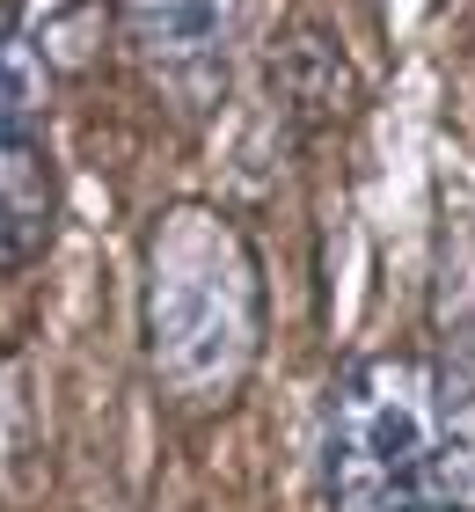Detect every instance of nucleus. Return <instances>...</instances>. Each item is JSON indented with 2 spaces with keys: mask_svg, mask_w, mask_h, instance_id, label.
<instances>
[{
  "mask_svg": "<svg viewBox=\"0 0 475 512\" xmlns=\"http://www.w3.org/2000/svg\"><path fill=\"white\" fill-rule=\"evenodd\" d=\"M322 512H432L439 498V388L410 344L351 352L315 410Z\"/></svg>",
  "mask_w": 475,
  "mask_h": 512,
  "instance_id": "2",
  "label": "nucleus"
},
{
  "mask_svg": "<svg viewBox=\"0 0 475 512\" xmlns=\"http://www.w3.org/2000/svg\"><path fill=\"white\" fill-rule=\"evenodd\" d=\"M432 388H439V498L432 512H475V227L446 235L432 271Z\"/></svg>",
  "mask_w": 475,
  "mask_h": 512,
  "instance_id": "5",
  "label": "nucleus"
},
{
  "mask_svg": "<svg viewBox=\"0 0 475 512\" xmlns=\"http://www.w3.org/2000/svg\"><path fill=\"white\" fill-rule=\"evenodd\" d=\"M15 22L30 30V44L44 52V66H52V74L95 66V52H103V30H117L110 0H22Z\"/></svg>",
  "mask_w": 475,
  "mask_h": 512,
  "instance_id": "7",
  "label": "nucleus"
},
{
  "mask_svg": "<svg viewBox=\"0 0 475 512\" xmlns=\"http://www.w3.org/2000/svg\"><path fill=\"white\" fill-rule=\"evenodd\" d=\"M264 103L278 110L285 132L300 139H322V132H344L366 103V81H359V59L351 44L337 37L329 15H307V8H285L264 37Z\"/></svg>",
  "mask_w": 475,
  "mask_h": 512,
  "instance_id": "6",
  "label": "nucleus"
},
{
  "mask_svg": "<svg viewBox=\"0 0 475 512\" xmlns=\"http://www.w3.org/2000/svg\"><path fill=\"white\" fill-rule=\"evenodd\" d=\"M44 81L52 66L30 30L0 15V278L37 271L66 220V183L44 139Z\"/></svg>",
  "mask_w": 475,
  "mask_h": 512,
  "instance_id": "3",
  "label": "nucleus"
},
{
  "mask_svg": "<svg viewBox=\"0 0 475 512\" xmlns=\"http://www.w3.org/2000/svg\"><path fill=\"white\" fill-rule=\"evenodd\" d=\"M110 15L161 110H176L183 125H205L227 103L249 0H110Z\"/></svg>",
  "mask_w": 475,
  "mask_h": 512,
  "instance_id": "4",
  "label": "nucleus"
},
{
  "mask_svg": "<svg viewBox=\"0 0 475 512\" xmlns=\"http://www.w3.org/2000/svg\"><path fill=\"white\" fill-rule=\"evenodd\" d=\"M271 352V278L220 198L183 191L139 227V359L176 425L205 432L242 410Z\"/></svg>",
  "mask_w": 475,
  "mask_h": 512,
  "instance_id": "1",
  "label": "nucleus"
}]
</instances>
